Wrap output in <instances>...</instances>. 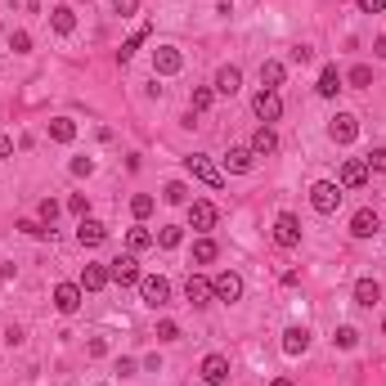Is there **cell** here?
Wrapping results in <instances>:
<instances>
[{
    "label": "cell",
    "instance_id": "4316f807",
    "mask_svg": "<svg viewBox=\"0 0 386 386\" xmlns=\"http://www.w3.org/2000/svg\"><path fill=\"white\" fill-rule=\"evenodd\" d=\"M148 36H153V27L144 23V27H139V32H135V36H130V41H126V45H121V50H117V59H121V63H130V59H135V50H139V45L148 41Z\"/></svg>",
    "mask_w": 386,
    "mask_h": 386
},
{
    "label": "cell",
    "instance_id": "277c9868",
    "mask_svg": "<svg viewBox=\"0 0 386 386\" xmlns=\"http://www.w3.org/2000/svg\"><path fill=\"white\" fill-rule=\"evenodd\" d=\"M252 112H256L261 121H279L283 117V99H279V90H256V99H252Z\"/></svg>",
    "mask_w": 386,
    "mask_h": 386
},
{
    "label": "cell",
    "instance_id": "f6af8a7d",
    "mask_svg": "<svg viewBox=\"0 0 386 386\" xmlns=\"http://www.w3.org/2000/svg\"><path fill=\"white\" fill-rule=\"evenodd\" d=\"M135 369H139L135 360H117V373H121V378H135Z\"/></svg>",
    "mask_w": 386,
    "mask_h": 386
},
{
    "label": "cell",
    "instance_id": "f907efd6",
    "mask_svg": "<svg viewBox=\"0 0 386 386\" xmlns=\"http://www.w3.org/2000/svg\"><path fill=\"white\" fill-rule=\"evenodd\" d=\"M382 337H386V319H382Z\"/></svg>",
    "mask_w": 386,
    "mask_h": 386
},
{
    "label": "cell",
    "instance_id": "9a60e30c",
    "mask_svg": "<svg viewBox=\"0 0 386 386\" xmlns=\"http://www.w3.org/2000/svg\"><path fill=\"white\" fill-rule=\"evenodd\" d=\"M315 90L324 99H333L337 90H342V72H337V63H324V68H319V81H315Z\"/></svg>",
    "mask_w": 386,
    "mask_h": 386
},
{
    "label": "cell",
    "instance_id": "ffe728a7",
    "mask_svg": "<svg viewBox=\"0 0 386 386\" xmlns=\"http://www.w3.org/2000/svg\"><path fill=\"white\" fill-rule=\"evenodd\" d=\"M252 153H256V157H270V153H279V135H274V130H270V126H261L256 130V135H252Z\"/></svg>",
    "mask_w": 386,
    "mask_h": 386
},
{
    "label": "cell",
    "instance_id": "e0dca14e",
    "mask_svg": "<svg viewBox=\"0 0 386 386\" xmlns=\"http://www.w3.org/2000/svg\"><path fill=\"white\" fill-rule=\"evenodd\" d=\"M337 184H342V189H364V184H369V166L351 157V162L342 166V180H337Z\"/></svg>",
    "mask_w": 386,
    "mask_h": 386
},
{
    "label": "cell",
    "instance_id": "484cf974",
    "mask_svg": "<svg viewBox=\"0 0 386 386\" xmlns=\"http://www.w3.org/2000/svg\"><path fill=\"white\" fill-rule=\"evenodd\" d=\"M378 301H382L378 279H360V283H355V306H378Z\"/></svg>",
    "mask_w": 386,
    "mask_h": 386
},
{
    "label": "cell",
    "instance_id": "7402d4cb",
    "mask_svg": "<svg viewBox=\"0 0 386 386\" xmlns=\"http://www.w3.org/2000/svg\"><path fill=\"white\" fill-rule=\"evenodd\" d=\"M283 77H288V68H283L279 59H265V63H261V86H265V90H279V86H283Z\"/></svg>",
    "mask_w": 386,
    "mask_h": 386
},
{
    "label": "cell",
    "instance_id": "b9f144b4",
    "mask_svg": "<svg viewBox=\"0 0 386 386\" xmlns=\"http://www.w3.org/2000/svg\"><path fill=\"white\" fill-rule=\"evenodd\" d=\"M54 216H59V202H54V198H45V202H41V220L54 225Z\"/></svg>",
    "mask_w": 386,
    "mask_h": 386
},
{
    "label": "cell",
    "instance_id": "5b68a950",
    "mask_svg": "<svg viewBox=\"0 0 386 386\" xmlns=\"http://www.w3.org/2000/svg\"><path fill=\"white\" fill-rule=\"evenodd\" d=\"M180 68H184V54L175 50V45H157L153 50V72L157 77H175Z\"/></svg>",
    "mask_w": 386,
    "mask_h": 386
},
{
    "label": "cell",
    "instance_id": "8fae6325",
    "mask_svg": "<svg viewBox=\"0 0 386 386\" xmlns=\"http://www.w3.org/2000/svg\"><path fill=\"white\" fill-rule=\"evenodd\" d=\"M378 229H382V216L373 211V207H360V211L351 216V234L355 238H373Z\"/></svg>",
    "mask_w": 386,
    "mask_h": 386
},
{
    "label": "cell",
    "instance_id": "e575fe53",
    "mask_svg": "<svg viewBox=\"0 0 386 386\" xmlns=\"http://www.w3.org/2000/svg\"><path fill=\"white\" fill-rule=\"evenodd\" d=\"M153 198H148V193H135V198H130V211H135V220H144V216H153Z\"/></svg>",
    "mask_w": 386,
    "mask_h": 386
},
{
    "label": "cell",
    "instance_id": "d590c367",
    "mask_svg": "<svg viewBox=\"0 0 386 386\" xmlns=\"http://www.w3.org/2000/svg\"><path fill=\"white\" fill-rule=\"evenodd\" d=\"M68 211L86 220V216H90V198H86V193H72V198H68Z\"/></svg>",
    "mask_w": 386,
    "mask_h": 386
},
{
    "label": "cell",
    "instance_id": "cb8c5ba5",
    "mask_svg": "<svg viewBox=\"0 0 386 386\" xmlns=\"http://www.w3.org/2000/svg\"><path fill=\"white\" fill-rule=\"evenodd\" d=\"M189 225L193 229H211L216 225V207L211 202H189Z\"/></svg>",
    "mask_w": 386,
    "mask_h": 386
},
{
    "label": "cell",
    "instance_id": "603a6c76",
    "mask_svg": "<svg viewBox=\"0 0 386 386\" xmlns=\"http://www.w3.org/2000/svg\"><path fill=\"white\" fill-rule=\"evenodd\" d=\"M50 27H54V32H59V36H72V32H77V14H72L68 5L50 9Z\"/></svg>",
    "mask_w": 386,
    "mask_h": 386
},
{
    "label": "cell",
    "instance_id": "f1b7e54d",
    "mask_svg": "<svg viewBox=\"0 0 386 386\" xmlns=\"http://www.w3.org/2000/svg\"><path fill=\"white\" fill-rule=\"evenodd\" d=\"M216 256H220V247H216L211 238H198V243H193V261H198V265H211Z\"/></svg>",
    "mask_w": 386,
    "mask_h": 386
},
{
    "label": "cell",
    "instance_id": "d6a6232c",
    "mask_svg": "<svg viewBox=\"0 0 386 386\" xmlns=\"http://www.w3.org/2000/svg\"><path fill=\"white\" fill-rule=\"evenodd\" d=\"M351 86L355 90H369L373 86V68H369V63H355V68H351Z\"/></svg>",
    "mask_w": 386,
    "mask_h": 386
},
{
    "label": "cell",
    "instance_id": "60d3db41",
    "mask_svg": "<svg viewBox=\"0 0 386 386\" xmlns=\"http://www.w3.org/2000/svg\"><path fill=\"white\" fill-rule=\"evenodd\" d=\"M139 9V0H112V14H121V18H130Z\"/></svg>",
    "mask_w": 386,
    "mask_h": 386
},
{
    "label": "cell",
    "instance_id": "7dc6e473",
    "mask_svg": "<svg viewBox=\"0 0 386 386\" xmlns=\"http://www.w3.org/2000/svg\"><path fill=\"white\" fill-rule=\"evenodd\" d=\"M5 157H14V139L0 135V162H5Z\"/></svg>",
    "mask_w": 386,
    "mask_h": 386
},
{
    "label": "cell",
    "instance_id": "d4e9b609",
    "mask_svg": "<svg viewBox=\"0 0 386 386\" xmlns=\"http://www.w3.org/2000/svg\"><path fill=\"white\" fill-rule=\"evenodd\" d=\"M50 139L54 144H72V139H77V121L72 117H54L50 121Z\"/></svg>",
    "mask_w": 386,
    "mask_h": 386
},
{
    "label": "cell",
    "instance_id": "7bdbcfd3",
    "mask_svg": "<svg viewBox=\"0 0 386 386\" xmlns=\"http://www.w3.org/2000/svg\"><path fill=\"white\" fill-rule=\"evenodd\" d=\"M95 171V162H90V157H72V175H90Z\"/></svg>",
    "mask_w": 386,
    "mask_h": 386
},
{
    "label": "cell",
    "instance_id": "52a82bcc",
    "mask_svg": "<svg viewBox=\"0 0 386 386\" xmlns=\"http://www.w3.org/2000/svg\"><path fill=\"white\" fill-rule=\"evenodd\" d=\"M211 297L216 301H238L243 297V279L234 274V270H220V274L211 279Z\"/></svg>",
    "mask_w": 386,
    "mask_h": 386
},
{
    "label": "cell",
    "instance_id": "ac0fdd59",
    "mask_svg": "<svg viewBox=\"0 0 386 386\" xmlns=\"http://www.w3.org/2000/svg\"><path fill=\"white\" fill-rule=\"evenodd\" d=\"M108 283H112L108 265H86V270H81V292H103Z\"/></svg>",
    "mask_w": 386,
    "mask_h": 386
},
{
    "label": "cell",
    "instance_id": "2e32d148",
    "mask_svg": "<svg viewBox=\"0 0 386 386\" xmlns=\"http://www.w3.org/2000/svg\"><path fill=\"white\" fill-rule=\"evenodd\" d=\"M306 351H310V328L292 324L283 333V355H306Z\"/></svg>",
    "mask_w": 386,
    "mask_h": 386
},
{
    "label": "cell",
    "instance_id": "681fc988",
    "mask_svg": "<svg viewBox=\"0 0 386 386\" xmlns=\"http://www.w3.org/2000/svg\"><path fill=\"white\" fill-rule=\"evenodd\" d=\"M270 386H292V382H288V378H274V382H270Z\"/></svg>",
    "mask_w": 386,
    "mask_h": 386
},
{
    "label": "cell",
    "instance_id": "7c38bea8",
    "mask_svg": "<svg viewBox=\"0 0 386 386\" xmlns=\"http://www.w3.org/2000/svg\"><path fill=\"white\" fill-rule=\"evenodd\" d=\"M202 382L207 386H225L229 382V360H225V355H207L202 360Z\"/></svg>",
    "mask_w": 386,
    "mask_h": 386
},
{
    "label": "cell",
    "instance_id": "8992f818",
    "mask_svg": "<svg viewBox=\"0 0 386 386\" xmlns=\"http://www.w3.org/2000/svg\"><path fill=\"white\" fill-rule=\"evenodd\" d=\"M139 297L157 310V306H166V301H171V283H166L162 274H148V279H139Z\"/></svg>",
    "mask_w": 386,
    "mask_h": 386
},
{
    "label": "cell",
    "instance_id": "c3c4849f",
    "mask_svg": "<svg viewBox=\"0 0 386 386\" xmlns=\"http://www.w3.org/2000/svg\"><path fill=\"white\" fill-rule=\"evenodd\" d=\"M373 54H378V59H386V36H378V41H373Z\"/></svg>",
    "mask_w": 386,
    "mask_h": 386
},
{
    "label": "cell",
    "instance_id": "30bf717a",
    "mask_svg": "<svg viewBox=\"0 0 386 386\" xmlns=\"http://www.w3.org/2000/svg\"><path fill=\"white\" fill-rule=\"evenodd\" d=\"M274 243H279V247H297V243H301V220L292 211H283L274 220Z\"/></svg>",
    "mask_w": 386,
    "mask_h": 386
},
{
    "label": "cell",
    "instance_id": "8d00e7d4",
    "mask_svg": "<svg viewBox=\"0 0 386 386\" xmlns=\"http://www.w3.org/2000/svg\"><path fill=\"white\" fill-rule=\"evenodd\" d=\"M157 342H180V324L162 319V324H157Z\"/></svg>",
    "mask_w": 386,
    "mask_h": 386
},
{
    "label": "cell",
    "instance_id": "f546056e",
    "mask_svg": "<svg viewBox=\"0 0 386 386\" xmlns=\"http://www.w3.org/2000/svg\"><path fill=\"white\" fill-rule=\"evenodd\" d=\"M162 198H166L171 207H184V202H189V184H184V180H171V184L162 189Z\"/></svg>",
    "mask_w": 386,
    "mask_h": 386
},
{
    "label": "cell",
    "instance_id": "44dd1931",
    "mask_svg": "<svg viewBox=\"0 0 386 386\" xmlns=\"http://www.w3.org/2000/svg\"><path fill=\"white\" fill-rule=\"evenodd\" d=\"M252 162H256V153H252V148H229V153H225V166H229L234 175H247Z\"/></svg>",
    "mask_w": 386,
    "mask_h": 386
},
{
    "label": "cell",
    "instance_id": "5bb4252c",
    "mask_svg": "<svg viewBox=\"0 0 386 386\" xmlns=\"http://www.w3.org/2000/svg\"><path fill=\"white\" fill-rule=\"evenodd\" d=\"M184 297L193 301V306H211V279H202V274H189V283H184Z\"/></svg>",
    "mask_w": 386,
    "mask_h": 386
},
{
    "label": "cell",
    "instance_id": "ee69618b",
    "mask_svg": "<svg viewBox=\"0 0 386 386\" xmlns=\"http://www.w3.org/2000/svg\"><path fill=\"white\" fill-rule=\"evenodd\" d=\"M292 59H297V63H310V59H315V50H310V45H297V50H292Z\"/></svg>",
    "mask_w": 386,
    "mask_h": 386
},
{
    "label": "cell",
    "instance_id": "9c48e42d",
    "mask_svg": "<svg viewBox=\"0 0 386 386\" xmlns=\"http://www.w3.org/2000/svg\"><path fill=\"white\" fill-rule=\"evenodd\" d=\"M328 135H333V144H355V139H360V121H355L351 112H337Z\"/></svg>",
    "mask_w": 386,
    "mask_h": 386
},
{
    "label": "cell",
    "instance_id": "6da1fadb",
    "mask_svg": "<svg viewBox=\"0 0 386 386\" xmlns=\"http://www.w3.org/2000/svg\"><path fill=\"white\" fill-rule=\"evenodd\" d=\"M310 207H315L319 216H333L337 207H342V184H333V180H319L315 189H310Z\"/></svg>",
    "mask_w": 386,
    "mask_h": 386
},
{
    "label": "cell",
    "instance_id": "74e56055",
    "mask_svg": "<svg viewBox=\"0 0 386 386\" xmlns=\"http://www.w3.org/2000/svg\"><path fill=\"white\" fill-rule=\"evenodd\" d=\"M18 229H23V234H32V238H45V234H54L50 225H41V220H18Z\"/></svg>",
    "mask_w": 386,
    "mask_h": 386
},
{
    "label": "cell",
    "instance_id": "ab89813d",
    "mask_svg": "<svg viewBox=\"0 0 386 386\" xmlns=\"http://www.w3.org/2000/svg\"><path fill=\"white\" fill-rule=\"evenodd\" d=\"M9 50H14V54H27V50H32V36H27V32H14V36H9Z\"/></svg>",
    "mask_w": 386,
    "mask_h": 386
},
{
    "label": "cell",
    "instance_id": "bcb514c9",
    "mask_svg": "<svg viewBox=\"0 0 386 386\" xmlns=\"http://www.w3.org/2000/svg\"><path fill=\"white\" fill-rule=\"evenodd\" d=\"M360 9H364V14H382L386 0H360Z\"/></svg>",
    "mask_w": 386,
    "mask_h": 386
},
{
    "label": "cell",
    "instance_id": "4fadbf2b",
    "mask_svg": "<svg viewBox=\"0 0 386 386\" xmlns=\"http://www.w3.org/2000/svg\"><path fill=\"white\" fill-rule=\"evenodd\" d=\"M103 238H108V225H99V220H90V216H86V220H81L77 225V243H81V247H99V243Z\"/></svg>",
    "mask_w": 386,
    "mask_h": 386
},
{
    "label": "cell",
    "instance_id": "3957f363",
    "mask_svg": "<svg viewBox=\"0 0 386 386\" xmlns=\"http://www.w3.org/2000/svg\"><path fill=\"white\" fill-rule=\"evenodd\" d=\"M108 274H112V283H117V288H135L139 279H144V274H139V261H135V252H130V256H117V261L108 265Z\"/></svg>",
    "mask_w": 386,
    "mask_h": 386
},
{
    "label": "cell",
    "instance_id": "d6986e66",
    "mask_svg": "<svg viewBox=\"0 0 386 386\" xmlns=\"http://www.w3.org/2000/svg\"><path fill=\"white\" fill-rule=\"evenodd\" d=\"M211 90H220V95H238V90H243V72L234 68V63H229V68H220V72H216V86H211Z\"/></svg>",
    "mask_w": 386,
    "mask_h": 386
},
{
    "label": "cell",
    "instance_id": "1f68e13d",
    "mask_svg": "<svg viewBox=\"0 0 386 386\" xmlns=\"http://www.w3.org/2000/svg\"><path fill=\"white\" fill-rule=\"evenodd\" d=\"M211 99H216V90H211V86H198V90H193V99H189V112H207V108H211Z\"/></svg>",
    "mask_w": 386,
    "mask_h": 386
},
{
    "label": "cell",
    "instance_id": "83f0119b",
    "mask_svg": "<svg viewBox=\"0 0 386 386\" xmlns=\"http://www.w3.org/2000/svg\"><path fill=\"white\" fill-rule=\"evenodd\" d=\"M126 247H130V252H148V247H157V234H148V229H130V234H126Z\"/></svg>",
    "mask_w": 386,
    "mask_h": 386
},
{
    "label": "cell",
    "instance_id": "f35d334b",
    "mask_svg": "<svg viewBox=\"0 0 386 386\" xmlns=\"http://www.w3.org/2000/svg\"><path fill=\"white\" fill-rule=\"evenodd\" d=\"M364 166H369V171H378V175H382V171H386V148H373V153L364 157Z\"/></svg>",
    "mask_w": 386,
    "mask_h": 386
},
{
    "label": "cell",
    "instance_id": "ba28073f",
    "mask_svg": "<svg viewBox=\"0 0 386 386\" xmlns=\"http://www.w3.org/2000/svg\"><path fill=\"white\" fill-rule=\"evenodd\" d=\"M81 297H86L81 283H59V288H54V310H59V315H77Z\"/></svg>",
    "mask_w": 386,
    "mask_h": 386
},
{
    "label": "cell",
    "instance_id": "4dcf8cb0",
    "mask_svg": "<svg viewBox=\"0 0 386 386\" xmlns=\"http://www.w3.org/2000/svg\"><path fill=\"white\" fill-rule=\"evenodd\" d=\"M180 243H184L180 225H162V229H157V247H180Z\"/></svg>",
    "mask_w": 386,
    "mask_h": 386
},
{
    "label": "cell",
    "instance_id": "836d02e7",
    "mask_svg": "<svg viewBox=\"0 0 386 386\" xmlns=\"http://www.w3.org/2000/svg\"><path fill=\"white\" fill-rule=\"evenodd\" d=\"M333 342L342 346V351H355V346H360V333H355L351 324H342V328H337V337H333Z\"/></svg>",
    "mask_w": 386,
    "mask_h": 386
},
{
    "label": "cell",
    "instance_id": "7a4b0ae2",
    "mask_svg": "<svg viewBox=\"0 0 386 386\" xmlns=\"http://www.w3.org/2000/svg\"><path fill=\"white\" fill-rule=\"evenodd\" d=\"M184 171L193 175V180H202L207 189H225V175L211 166V157H202V153H193V157H184Z\"/></svg>",
    "mask_w": 386,
    "mask_h": 386
}]
</instances>
